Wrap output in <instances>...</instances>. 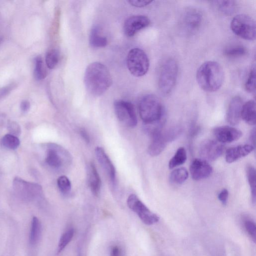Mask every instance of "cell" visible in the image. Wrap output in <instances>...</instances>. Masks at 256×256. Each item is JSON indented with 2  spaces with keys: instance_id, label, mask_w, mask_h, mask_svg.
Wrapping results in <instances>:
<instances>
[{
  "instance_id": "484cf974",
  "label": "cell",
  "mask_w": 256,
  "mask_h": 256,
  "mask_svg": "<svg viewBox=\"0 0 256 256\" xmlns=\"http://www.w3.org/2000/svg\"><path fill=\"white\" fill-rule=\"evenodd\" d=\"M246 175L250 185L252 201L255 204L256 200V175L255 168L252 165H248L246 169Z\"/></svg>"
},
{
  "instance_id": "4316f807",
  "label": "cell",
  "mask_w": 256,
  "mask_h": 256,
  "mask_svg": "<svg viewBox=\"0 0 256 256\" xmlns=\"http://www.w3.org/2000/svg\"><path fill=\"white\" fill-rule=\"evenodd\" d=\"M41 232V223L36 217H34L31 222V230H30V242L31 244L35 245L40 238Z\"/></svg>"
},
{
  "instance_id": "7c38bea8",
  "label": "cell",
  "mask_w": 256,
  "mask_h": 256,
  "mask_svg": "<svg viewBox=\"0 0 256 256\" xmlns=\"http://www.w3.org/2000/svg\"><path fill=\"white\" fill-rule=\"evenodd\" d=\"M203 21L201 12L197 9H189L184 14L182 24L186 31L189 33L197 31Z\"/></svg>"
},
{
  "instance_id": "603a6c76",
  "label": "cell",
  "mask_w": 256,
  "mask_h": 256,
  "mask_svg": "<svg viewBox=\"0 0 256 256\" xmlns=\"http://www.w3.org/2000/svg\"><path fill=\"white\" fill-rule=\"evenodd\" d=\"M212 3L219 12L224 15H232L237 9V3L234 1H215Z\"/></svg>"
},
{
  "instance_id": "4dcf8cb0",
  "label": "cell",
  "mask_w": 256,
  "mask_h": 256,
  "mask_svg": "<svg viewBox=\"0 0 256 256\" xmlns=\"http://www.w3.org/2000/svg\"><path fill=\"white\" fill-rule=\"evenodd\" d=\"M2 144L6 148L15 150L20 145V140L16 136L7 134L4 136L1 140Z\"/></svg>"
},
{
  "instance_id": "ba28073f",
  "label": "cell",
  "mask_w": 256,
  "mask_h": 256,
  "mask_svg": "<svg viewBox=\"0 0 256 256\" xmlns=\"http://www.w3.org/2000/svg\"><path fill=\"white\" fill-rule=\"evenodd\" d=\"M114 109L117 118L125 126L134 128L137 124V118L133 105L124 100L116 101Z\"/></svg>"
},
{
  "instance_id": "5bb4252c",
  "label": "cell",
  "mask_w": 256,
  "mask_h": 256,
  "mask_svg": "<svg viewBox=\"0 0 256 256\" xmlns=\"http://www.w3.org/2000/svg\"><path fill=\"white\" fill-rule=\"evenodd\" d=\"M14 187L19 195L26 198H32L42 192L40 186L25 181L21 179H16L14 182Z\"/></svg>"
},
{
  "instance_id": "836d02e7",
  "label": "cell",
  "mask_w": 256,
  "mask_h": 256,
  "mask_svg": "<svg viewBox=\"0 0 256 256\" xmlns=\"http://www.w3.org/2000/svg\"><path fill=\"white\" fill-rule=\"evenodd\" d=\"M182 129L180 126H174L166 131L164 133L168 142H171L176 139L181 134Z\"/></svg>"
},
{
  "instance_id": "1f68e13d",
  "label": "cell",
  "mask_w": 256,
  "mask_h": 256,
  "mask_svg": "<svg viewBox=\"0 0 256 256\" xmlns=\"http://www.w3.org/2000/svg\"><path fill=\"white\" fill-rule=\"evenodd\" d=\"M59 52L57 50H50L46 57V63L47 67L50 69H54L59 63Z\"/></svg>"
},
{
  "instance_id": "277c9868",
  "label": "cell",
  "mask_w": 256,
  "mask_h": 256,
  "mask_svg": "<svg viewBox=\"0 0 256 256\" xmlns=\"http://www.w3.org/2000/svg\"><path fill=\"white\" fill-rule=\"evenodd\" d=\"M178 75V65L175 60H167L162 65L159 79V88L163 95L168 96L172 92Z\"/></svg>"
},
{
  "instance_id": "9c48e42d",
  "label": "cell",
  "mask_w": 256,
  "mask_h": 256,
  "mask_svg": "<svg viewBox=\"0 0 256 256\" xmlns=\"http://www.w3.org/2000/svg\"><path fill=\"white\" fill-rule=\"evenodd\" d=\"M224 145L217 141L208 139L200 145L199 153L201 159L207 162L214 161L223 153Z\"/></svg>"
},
{
  "instance_id": "7bdbcfd3",
  "label": "cell",
  "mask_w": 256,
  "mask_h": 256,
  "mask_svg": "<svg viewBox=\"0 0 256 256\" xmlns=\"http://www.w3.org/2000/svg\"><path fill=\"white\" fill-rule=\"evenodd\" d=\"M255 134H256V130L255 128H254L251 133L250 135V140L252 142V145L255 147Z\"/></svg>"
},
{
  "instance_id": "f1b7e54d",
  "label": "cell",
  "mask_w": 256,
  "mask_h": 256,
  "mask_svg": "<svg viewBox=\"0 0 256 256\" xmlns=\"http://www.w3.org/2000/svg\"><path fill=\"white\" fill-rule=\"evenodd\" d=\"M34 75L38 80H43L47 77V70L41 57H37L35 60Z\"/></svg>"
},
{
  "instance_id": "cb8c5ba5",
  "label": "cell",
  "mask_w": 256,
  "mask_h": 256,
  "mask_svg": "<svg viewBox=\"0 0 256 256\" xmlns=\"http://www.w3.org/2000/svg\"><path fill=\"white\" fill-rule=\"evenodd\" d=\"M187 155L185 149L183 147L179 148L169 162V168L173 169L184 164L187 161Z\"/></svg>"
},
{
  "instance_id": "9a60e30c",
  "label": "cell",
  "mask_w": 256,
  "mask_h": 256,
  "mask_svg": "<svg viewBox=\"0 0 256 256\" xmlns=\"http://www.w3.org/2000/svg\"><path fill=\"white\" fill-rule=\"evenodd\" d=\"M243 106V100L239 96L231 100L227 113V121L231 125L235 126L240 123Z\"/></svg>"
},
{
  "instance_id": "b9f144b4",
  "label": "cell",
  "mask_w": 256,
  "mask_h": 256,
  "mask_svg": "<svg viewBox=\"0 0 256 256\" xmlns=\"http://www.w3.org/2000/svg\"><path fill=\"white\" fill-rule=\"evenodd\" d=\"M80 134L82 137L83 138L85 141L86 143H89L90 140L89 136L87 131H86L85 130L82 129L80 131Z\"/></svg>"
},
{
  "instance_id": "60d3db41",
  "label": "cell",
  "mask_w": 256,
  "mask_h": 256,
  "mask_svg": "<svg viewBox=\"0 0 256 256\" xmlns=\"http://www.w3.org/2000/svg\"><path fill=\"white\" fill-rule=\"evenodd\" d=\"M21 109L24 112H27L30 108V103L29 101L25 100L21 104Z\"/></svg>"
},
{
  "instance_id": "2e32d148",
  "label": "cell",
  "mask_w": 256,
  "mask_h": 256,
  "mask_svg": "<svg viewBox=\"0 0 256 256\" xmlns=\"http://www.w3.org/2000/svg\"><path fill=\"white\" fill-rule=\"evenodd\" d=\"M95 153L101 166L108 175L111 183L114 184L116 181V170L113 164L103 148L97 147Z\"/></svg>"
},
{
  "instance_id": "8d00e7d4",
  "label": "cell",
  "mask_w": 256,
  "mask_h": 256,
  "mask_svg": "<svg viewBox=\"0 0 256 256\" xmlns=\"http://www.w3.org/2000/svg\"><path fill=\"white\" fill-rule=\"evenodd\" d=\"M229 196V192L227 189H223L218 195V199L223 205H226L227 204Z\"/></svg>"
},
{
  "instance_id": "30bf717a",
  "label": "cell",
  "mask_w": 256,
  "mask_h": 256,
  "mask_svg": "<svg viewBox=\"0 0 256 256\" xmlns=\"http://www.w3.org/2000/svg\"><path fill=\"white\" fill-rule=\"evenodd\" d=\"M213 134L217 141L221 144L230 143L242 137L241 131L231 126H220L215 128Z\"/></svg>"
},
{
  "instance_id": "44dd1931",
  "label": "cell",
  "mask_w": 256,
  "mask_h": 256,
  "mask_svg": "<svg viewBox=\"0 0 256 256\" xmlns=\"http://www.w3.org/2000/svg\"><path fill=\"white\" fill-rule=\"evenodd\" d=\"M89 42L91 46L94 48H103L106 47L108 44L107 38L103 36L99 27L94 26L90 32Z\"/></svg>"
},
{
  "instance_id": "e575fe53",
  "label": "cell",
  "mask_w": 256,
  "mask_h": 256,
  "mask_svg": "<svg viewBox=\"0 0 256 256\" xmlns=\"http://www.w3.org/2000/svg\"><path fill=\"white\" fill-rule=\"evenodd\" d=\"M245 89L248 93H255L256 91V71L254 67L252 69L245 84Z\"/></svg>"
},
{
  "instance_id": "d590c367",
  "label": "cell",
  "mask_w": 256,
  "mask_h": 256,
  "mask_svg": "<svg viewBox=\"0 0 256 256\" xmlns=\"http://www.w3.org/2000/svg\"><path fill=\"white\" fill-rule=\"evenodd\" d=\"M245 227L247 232L255 242L256 237V226L255 223L251 220H247L245 222Z\"/></svg>"
},
{
  "instance_id": "5b68a950",
  "label": "cell",
  "mask_w": 256,
  "mask_h": 256,
  "mask_svg": "<svg viewBox=\"0 0 256 256\" xmlns=\"http://www.w3.org/2000/svg\"><path fill=\"white\" fill-rule=\"evenodd\" d=\"M127 64L133 76L140 77L145 75L149 69V59L142 49L135 48L131 49L127 56Z\"/></svg>"
},
{
  "instance_id": "6da1fadb",
  "label": "cell",
  "mask_w": 256,
  "mask_h": 256,
  "mask_svg": "<svg viewBox=\"0 0 256 256\" xmlns=\"http://www.w3.org/2000/svg\"><path fill=\"white\" fill-rule=\"evenodd\" d=\"M111 73L106 66L99 62L90 64L87 68L84 82L87 91L95 96L102 95L112 84Z\"/></svg>"
},
{
  "instance_id": "4fadbf2b",
  "label": "cell",
  "mask_w": 256,
  "mask_h": 256,
  "mask_svg": "<svg viewBox=\"0 0 256 256\" xmlns=\"http://www.w3.org/2000/svg\"><path fill=\"white\" fill-rule=\"evenodd\" d=\"M192 178L199 181L209 177L213 173V168L208 162L202 159H196L190 166Z\"/></svg>"
},
{
  "instance_id": "8992f818",
  "label": "cell",
  "mask_w": 256,
  "mask_h": 256,
  "mask_svg": "<svg viewBox=\"0 0 256 256\" xmlns=\"http://www.w3.org/2000/svg\"><path fill=\"white\" fill-rule=\"evenodd\" d=\"M230 27L237 36L246 40L256 38V23L254 20L246 14H239L232 19Z\"/></svg>"
},
{
  "instance_id": "d6986e66",
  "label": "cell",
  "mask_w": 256,
  "mask_h": 256,
  "mask_svg": "<svg viewBox=\"0 0 256 256\" xmlns=\"http://www.w3.org/2000/svg\"><path fill=\"white\" fill-rule=\"evenodd\" d=\"M88 181L90 189L95 196H98L101 188V181L95 165L90 163L87 167Z\"/></svg>"
},
{
  "instance_id": "3957f363",
  "label": "cell",
  "mask_w": 256,
  "mask_h": 256,
  "mask_svg": "<svg viewBox=\"0 0 256 256\" xmlns=\"http://www.w3.org/2000/svg\"><path fill=\"white\" fill-rule=\"evenodd\" d=\"M139 110L140 117L146 125L158 122L166 118L161 102L153 94H147L142 98Z\"/></svg>"
},
{
  "instance_id": "d6a6232c",
  "label": "cell",
  "mask_w": 256,
  "mask_h": 256,
  "mask_svg": "<svg viewBox=\"0 0 256 256\" xmlns=\"http://www.w3.org/2000/svg\"><path fill=\"white\" fill-rule=\"evenodd\" d=\"M57 184L60 191L64 195L68 194L71 190V183L69 179L65 176L60 177Z\"/></svg>"
},
{
  "instance_id": "ab89813d",
  "label": "cell",
  "mask_w": 256,
  "mask_h": 256,
  "mask_svg": "<svg viewBox=\"0 0 256 256\" xmlns=\"http://www.w3.org/2000/svg\"><path fill=\"white\" fill-rule=\"evenodd\" d=\"M110 256H121V250L117 246L111 248Z\"/></svg>"
},
{
  "instance_id": "d4e9b609",
  "label": "cell",
  "mask_w": 256,
  "mask_h": 256,
  "mask_svg": "<svg viewBox=\"0 0 256 256\" xmlns=\"http://www.w3.org/2000/svg\"><path fill=\"white\" fill-rule=\"evenodd\" d=\"M188 176V172L185 168H179L171 172L170 175V181L174 184H181L186 181Z\"/></svg>"
},
{
  "instance_id": "8fae6325",
  "label": "cell",
  "mask_w": 256,
  "mask_h": 256,
  "mask_svg": "<svg viewBox=\"0 0 256 256\" xmlns=\"http://www.w3.org/2000/svg\"><path fill=\"white\" fill-rule=\"evenodd\" d=\"M150 23L149 18L143 15L130 17L124 23L125 34L127 37H132L141 30L148 27Z\"/></svg>"
},
{
  "instance_id": "ffe728a7",
  "label": "cell",
  "mask_w": 256,
  "mask_h": 256,
  "mask_svg": "<svg viewBox=\"0 0 256 256\" xmlns=\"http://www.w3.org/2000/svg\"><path fill=\"white\" fill-rule=\"evenodd\" d=\"M241 118L248 124L254 126L256 122V103L254 100L247 101L243 105Z\"/></svg>"
},
{
  "instance_id": "52a82bcc",
  "label": "cell",
  "mask_w": 256,
  "mask_h": 256,
  "mask_svg": "<svg viewBox=\"0 0 256 256\" xmlns=\"http://www.w3.org/2000/svg\"><path fill=\"white\" fill-rule=\"evenodd\" d=\"M129 208L136 213L141 221L146 225H152L158 223L160 218L153 213L138 198L136 195L132 194L127 200Z\"/></svg>"
},
{
  "instance_id": "f35d334b",
  "label": "cell",
  "mask_w": 256,
  "mask_h": 256,
  "mask_svg": "<svg viewBox=\"0 0 256 256\" xmlns=\"http://www.w3.org/2000/svg\"><path fill=\"white\" fill-rule=\"evenodd\" d=\"M8 127L9 131L11 133V134L16 136L20 134V127L17 123H11L9 124Z\"/></svg>"
},
{
  "instance_id": "7402d4cb",
  "label": "cell",
  "mask_w": 256,
  "mask_h": 256,
  "mask_svg": "<svg viewBox=\"0 0 256 256\" xmlns=\"http://www.w3.org/2000/svg\"><path fill=\"white\" fill-rule=\"evenodd\" d=\"M62 150L56 146L52 147L48 150L46 162L50 166L54 168H59L62 166L63 160L60 153Z\"/></svg>"
},
{
  "instance_id": "e0dca14e",
  "label": "cell",
  "mask_w": 256,
  "mask_h": 256,
  "mask_svg": "<svg viewBox=\"0 0 256 256\" xmlns=\"http://www.w3.org/2000/svg\"><path fill=\"white\" fill-rule=\"evenodd\" d=\"M151 136L152 141L148 147V152L150 156L156 157L162 153L169 142L162 131Z\"/></svg>"
},
{
  "instance_id": "83f0119b",
  "label": "cell",
  "mask_w": 256,
  "mask_h": 256,
  "mask_svg": "<svg viewBox=\"0 0 256 256\" xmlns=\"http://www.w3.org/2000/svg\"><path fill=\"white\" fill-rule=\"evenodd\" d=\"M247 49L242 45H236L226 48L224 51L225 56L230 58H237L245 56Z\"/></svg>"
},
{
  "instance_id": "ac0fdd59",
  "label": "cell",
  "mask_w": 256,
  "mask_h": 256,
  "mask_svg": "<svg viewBox=\"0 0 256 256\" xmlns=\"http://www.w3.org/2000/svg\"><path fill=\"white\" fill-rule=\"evenodd\" d=\"M254 148L252 145H240L231 148L226 153V161L228 163L236 162L249 155Z\"/></svg>"
},
{
  "instance_id": "f546056e",
  "label": "cell",
  "mask_w": 256,
  "mask_h": 256,
  "mask_svg": "<svg viewBox=\"0 0 256 256\" xmlns=\"http://www.w3.org/2000/svg\"><path fill=\"white\" fill-rule=\"evenodd\" d=\"M74 232L73 229H70L60 238L58 246V254L61 253L71 241L74 237Z\"/></svg>"
},
{
  "instance_id": "74e56055",
  "label": "cell",
  "mask_w": 256,
  "mask_h": 256,
  "mask_svg": "<svg viewBox=\"0 0 256 256\" xmlns=\"http://www.w3.org/2000/svg\"><path fill=\"white\" fill-rule=\"evenodd\" d=\"M153 1H141V0H131V1H129V3L135 7H144L146 6L149 5Z\"/></svg>"
},
{
  "instance_id": "ee69618b",
  "label": "cell",
  "mask_w": 256,
  "mask_h": 256,
  "mask_svg": "<svg viewBox=\"0 0 256 256\" xmlns=\"http://www.w3.org/2000/svg\"><path fill=\"white\" fill-rule=\"evenodd\" d=\"M1 38H0V43H1Z\"/></svg>"
},
{
  "instance_id": "7a4b0ae2",
  "label": "cell",
  "mask_w": 256,
  "mask_h": 256,
  "mask_svg": "<svg viewBox=\"0 0 256 256\" xmlns=\"http://www.w3.org/2000/svg\"><path fill=\"white\" fill-rule=\"evenodd\" d=\"M225 78L221 65L215 61H207L198 68L196 79L199 86L204 91L214 92L222 87Z\"/></svg>"
}]
</instances>
